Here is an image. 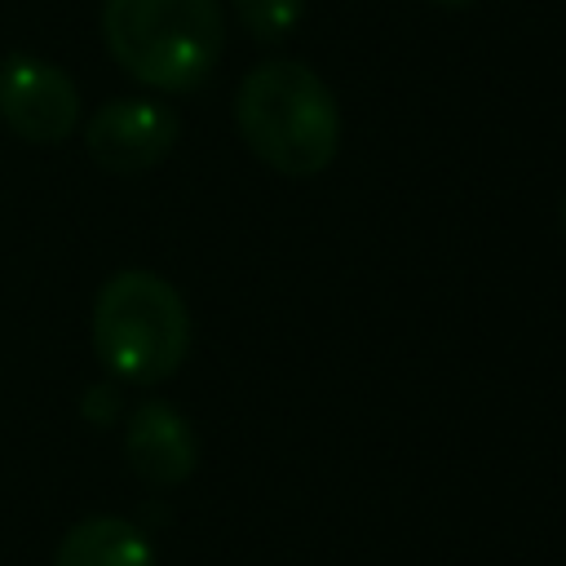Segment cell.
Returning <instances> with one entry per match:
<instances>
[{
	"mask_svg": "<svg viewBox=\"0 0 566 566\" xmlns=\"http://www.w3.org/2000/svg\"><path fill=\"white\" fill-rule=\"evenodd\" d=\"M234 124L248 150L283 177L323 172L340 146L332 88L305 62L287 57H270L243 75L234 93Z\"/></svg>",
	"mask_w": 566,
	"mask_h": 566,
	"instance_id": "1",
	"label": "cell"
},
{
	"mask_svg": "<svg viewBox=\"0 0 566 566\" xmlns=\"http://www.w3.org/2000/svg\"><path fill=\"white\" fill-rule=\"evenodd\" d=\"M102 35L137 84L190 93L221 57L226 18L217 0H106Z\"/></svg>",
	"mask_w": 566,
	"mask_h": 566,
	"instance_id": "2",
	"label": "cell"
},
{
	"mask_svg": "<svg viewBox=\"0 0 566 566\" xmlns=\"http://www.w3.org/2000/svg\"><path fill=\"white\" fill-rule=\"evenodd\" d=\"M93 349L102 367L133 385L168 380L190 349V314L181 292L150 270H119L93 301Z\"/></svg>",
	"mask_w": 566,
	"mask_h": 566,
	"instance_id": "3",
	"label": "cell"
},
{
	"mask_svg": "<svg viewBox=\"0 0 566 566\" xmlns=\"http://www.w3.org/2000/svg\"><path fill=\"white\" fill-rule=\"evenodd\" d=\"M0 119L27 142H62L80 124V93L53 62L9 53L0 62Z\"/></svg>",
	"mask_w": 566,
	"mask_h": 566,
	"instance_id": "4",
	"label": "cell"
},
{
	"mask_svg": "<svg viewBox=\"0 0 566 566\" xmlns=\"http://www.w3.org/2000/svg\"><path fill=\"white\" fill-rule=\"evenodd\" d=\"M172 142H177V115L146 97L106 102L84 128V146L106 172L155 168L172 150Z\"/></svg>",
	"mask_w": 566,
	"mask_h": 566,
	"instance_id": "5",
	"label": "cell"
},
{
	"mask_svg": "<svg viewBox=\"0 0 566 566\" xmlns=\"http://www.w3.org/2000/svg\"><path fill=\"white\" fill-rule=\"evenodd\" d=\"M124 455H128L133 473L146 478L150 486H177L195 473L199 442H195L190 420L172 402H142L128 416Z\"/></svg>",
	"mask_w": 566,
	"mask_h": 566,
	"instance_id": "6",
	"label": "cell"
},
{
	"mask_svg": "<svg viewBox=\"0 0 566 566\" xmlns=\"http://www.w3.org/2000/svg\"><path fill=\"white\" fill-rule=\"evenodd\" d=\"M53 566H155V553H150V539L133 522L84 517L62 535Z\"/></svg>",
	"mask_w": 566,
	"mask_h": 566,
	"instance_id": "7",
	"label": "cell"
},
{
	"mask_svg": "<svg viewBox=\"0 0 566 566\" xmlns=\"http://www.w3.org/2000/svg\"><path fill=\"white\" fill-rule=\"evenodd\" d=\"M301 13H305V0H234V18L261 44H274L283 35H292Z\"/></svg>",
	"mask_w": 566,
	"mask_h": 566,
	"instance_id": "8",
	"label": "cell"
},
{
	"mask_svg": "<svg viewBox=\"0 0 566 566\" xmlns=\"http://www.w3.org/2000/svg\"><path fill=\"white\" fill-rule=\"evenodd\" d=\"M433 4H442V9H464V4H473V0H433Z\"/></svg>",
	"mask_w": 566,
	"mask_h": 566,
	"instance_id": "9",
	"label": "cell"
},
{
	"mask_svg": "<svg viewBox=\"0 0 566 566\" xmlns=\"http://www.w3.org/2000/svg\"><path fill=\"white\" fill-rule=\"evenodd\" d=\"M562 230H566V203H562Z\"/></svg>",
	"mask_w": 566,
	"mask_h": 566,
	"instance_id": "10",
	"label": "cell"
}]
</instances>
